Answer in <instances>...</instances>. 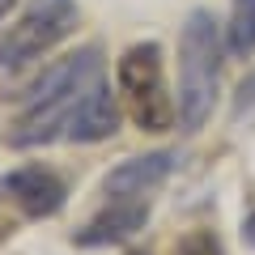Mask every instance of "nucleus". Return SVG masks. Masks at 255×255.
<instances>
[{"instance_id": "nucleus-1", "label": "nucleus", "mask_w": 255, "mask_h": 255, "mask_svg": "<svg viewBox=\"0 0 255 255\" xmlns=\"http://www.w3.org/2000/svg\"><path fill=\"white\" fill-rule=\"evenodd\" d=\"M102 51L98 47H81L77 55L51 64L34 85H30L26 111L17 119V132H13V145H47V140H64L68 132V119L81 107V98L102 81Z\"/></svg>"}, {"instance_id": "nucleus-2", "label": "nucleus", "mask_w": 255, "mask_h": 255, "mask_svg": "<svg viewBox=\"0 0 255 255\" xmlns=\"http://www.w3.org/2000/svg\"><path fill=\"white\" fill-rule=\"evenodd\" d=\"M217 73H221V34L213 13L196 9L179 34V124L187 132L209 119L213 94H217Z\"/></svg>"}, {"instance_id": "nucleus-3", "label": "nucleus", "mask_w": 255, "mask_h": 255, "mask_svg": "<svg viewBox=\"0 0 255 255\" xmlns=\"http://www.w3.org/2000/svg\"><path fill=\"white\" fill-rule=\"evenodd\" d=\"M77 26L73 0H30V9L0 34V68H21L51 51L60 38H68Z\"/></svg>"}, {"instance_id": "nucleus-4", "label": "nucleus", "mask_w": 255, "mask_h": 255, "mask_svg": "<svg viewBox=\"0 0 255 255\" xmlns=\"http://www.w3.org/2000/svg\"><path fill=\"white\" fill-rule=\"evenodd\" d=\"M119 85L132 98V115L145 132H166L179 115L170 98H166L162 85V47L157 43H136L128 47L124 60H119Z\"/></svg>"}, {"instance_id": "nucleus-5", "label": "nucleus", "mask_w": 255, "mask_h": 255, "mask_svg": "<svg viewBox=\"0 0 255 255\" xmlns=\"http://www.w3.org/2000/svg\"><path fill=\"white\" fill-rule=\"evenodd\" d=\"M0 191L17 204L26 217H55L68 200V187H64L60 174L43 170V166H21V170L4 174L0 179Z\"/></svg>"}, {"instance_id": "nucleus-6", "label": "nucleus", "mask_w": 255, "mask_h": 255, "mask_svg": "<svg viewBox=\"0 0 255 255\" xmlns=\"http://www.w3.org/2000/svg\"><path fill=\"white\" fill-rule=\"evenodd\" d=\"M115 128H119V107H115V98H111L107 77H102V81L81 98V107L73 111L64 140H73V145H94V140L115 136Z\"/></svg>"}, {"instance_id": "nucleus-7", "label": "nucleus", "mask_w": 255, "mask_h": 255, "mask_svg": "<svg viewBox=\"0 0 255 255\" xmlns=\"http://www.w3.org/2000/svg\"><path fill=\"white\" fill-rule=\"evenodd\" d=\"M170 170H174V153H145V157H132V162H119L102 187H107L111 200H136V196L153 191Z\"/></svg>"}, {"instance_id": "nucleus-8", "label": "nucleus", "mask_w": 255, "mask_h": 255, "mask_svg": "<svg viewBox=\"0 0 255 255\" xmlns=\"http://www.w3.org/2000/svg\"><path fill=\"white\" fill-rule=\"evenodd\" d=\"M145 221H149V204H145V200H111V209L98 213V217L77 234V243H81V247L124 243V238H132Z\"/></svg>"}, {"instance_id": "nucleus-9", "label": "nucleus", "mask_w": 255, "mask_h": 255, "mask_svg": "<svg viewBox=\"0 0 255 255\" xmlns=\"http://www.w3.org/2000/svg\"><path fill=\"white\" fill-rule=\"evenodd\" d=\"M226 51L234 60L255 55V0H234L230 26H226Z\"/></svg>"}, {"instance_id": "nucleus-10", "label": "nucleus", "mask_w": 255, "mask_h": 255, "mask_svg": "<svg viewBox=\"0 0 255 255\" xmlns=\"http://www.w3.org/2000/svg\"><path fill=\"white\" fill-rule=\"evenodd\" d=\"M174 255H221V243L209 234V230H196V234H187L179 247H174Z\"/></svg>"}, {"instance_id": "nucleus-11", "label": "nucleus", "mask_w": 255, "mask_h": 255, "mask_svg": "<svg viewBox=\"0 0 255 255\" xmlns=\"http://www.w3.org/2000/svg\"><path fill=\"white\" fill-rule=\"evenodd\" d=\"M234 115H238V119H243V115L251 119V115H255V73L247 77L243 85H238V98H234Z\"/></svg>"}, {"instance_id": "nucleus-12", "label": "nucleus", "mask_w": 255, "mask_h": 255, "mask_svg": "<svg viewBox=\"0 0 255 255\" xmlns=\"http://www.w3.org/2000/svg\"><path fill=\"white\" fill-rule=\"evenodd\" d=\"M243 238H247V243H251V247H255V213H251V217H247V221H243Z\"/></svg>"}, {"instance_id": "nucleus-13", "label": "nucleus", "mask_w": 255, "mask_h": 255, "mask_svg": "<svg viewBox=\"0 0 255 255\" xmlns=\"http://www.w3.org/2000/svg\"><path fill=\"white\" fill-rule=\"evenodd\" d=\"M9 4H13V0H0V17H4V13H9Z\"/></svg>"}]
</instances>
